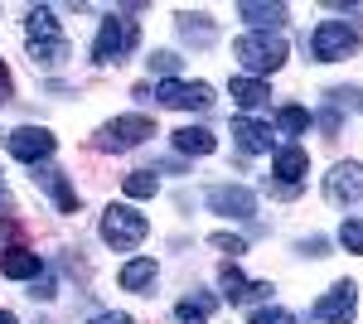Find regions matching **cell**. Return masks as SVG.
<instances>
[{
  "label": "cell",
  "instance_id": "obj_19",
  "mask_svg": "<svg viewBox=\"0 0 363 324\" xmlns=\"http://www.w3.org/2000/svg\"><path fill=\"white\" fill-rule=\"evenodd\" d=\"M213 131H203V126H179L174 131V150L179 155H213Z\"/></svg>",
  "mask_w": 363,
  "mask_h": 324
},
{
  "label": "cell",
  "instance_id": "obj_3",
  "mask_svg": "<svg viewBox=\"0 0 363 324\" xmlns=\"http://www.w3.org/2000/svg\"><path fill=\"white\" fill-rule=\"evenodd\" d=\"M136 39H140L136 20H121V15L102 20L97 39H92V63H121V58L136 49Z\"/></svg>",
  "mask_w": 363,
  "mask_h": 324
},
{
  "label": "cell",
  "instance_id": "obj_4",
  "mask_svg": "<svg viewBox=\"0 0 363 324\" xmlns=\"http://www.w3.org/2000/svg\"><path fill=\"white\" fill-rule=\"evenodd\" d=\"M359 49V29L344 25V20H320L315 34H310V54L320 58V63H339V58H349Z\"/></svg>",
  "mask_w": 363,
  "mask_h": 324
},
{
  "label": "cell",
  "instance_id": "obj_18",
  "mask_svg": "<svg viewBox=\"0 0 363 324\" xmlns=\"http://www.w3.org/2000/svg\"><path fill=\"white\" fill-rule=\"evenodd\" d=\"M213 310H218V300L208 296V291H194V296H184L174 305V324H208Z\"/></svg>",
  "mask_w": 363,
  "mask_h": 324
},
{
  "label": "cell",
  "instance_id": "obj_22",
  "mask_svg": "<svg viewBox=\"0 0 363 324\" xmlns=\"http://www.w3.org/2000/svg\"><path fill=\"white\" fill-rule=\"evenodd\" d=\"M179 34L189 39V44H213L218 39V29L208 15H194V10H179Z\"/></svg>",
  "mask_w": 363,
  "mask_h": 324
},
{
  "label": "cell",
  "instance_id": "obj_23",
  "mask_svg": "<svg viewBox=\"0 0 363 324\" xmlns=\"http://www.w3.org/2000/svg\"><path fill=\"white\" fill-rule=\"evenodd\" d=\"M29 54H34L39 68H58V63L68 58V39L58 34V39H44V44H29Z\"/></svg>",
  "mask_w": 363,
  "mask_h": 324
},
{
  "label": "cell",
  "instance_id": "obj_36",
  "mask_svg": "<svg viewBox=\"0 0 363 324\" xmlns=\"http://www.w3.org/2000/svg\"><path fill=\"white\" fill-rule=\"evenodd\" d=\"M0 73H5V68H0Z\"/></svg>",
  "mask_w": 363,
  "mask_h": 324
},
{
  "label": "cell",
  "instance_id": "obj_5",
  "mask_svg": "<svg viewBox=\"0 0 363 324\" xmlns=\"http://www.w3.org/2000/svg\"><path fill=\"white\" fill-rule=\"evenodd\" d=\"M155 135V121L150 116H140V111H131V116H116V121H107L102 131L92 135V145L97 150H131V145H140V140H150Z\"/></svg>",
  "mask_w": 363,
  "mask_h": 324
},
{
  "label": "cell",
  "instance_id": "obj_1",
  "mask_svg": "<svg viewBox=\"0 0 363 324\" xmlns=\"http://www.w3.org/2000/svg\"><path fill=\"white\" fill-rule=\"evenodd\" d=\"M286 54H291V49H286V39H281V34H257V29H252V34H242V39L233 44V58L247 68L252 78L277 73L281 63H286Z\"/></svg>",
  "mask_w": 363,
  "mask_h": 324
},
{
  "label": "cell",
  "instance_id": "obj_28",
  "mask_svg": "<svg viewBox=\"0 0 363 324\" xmlns=\"http://www.w3.org/2000/svg\"><path fill=\"white\" fill-rule=\"evenodd\" d=\"M339 242L349 247V252H359V257H363V218H349V223L339 228Z\"/></svg>",
  "mask_w": 363,
  "mask_h": 324
},
{
  "label": "cell",
  "instance_id": "obj_11",
  "mask_svg": "<svg viewBox=\"0 0 363 324\" xmlns=\"http://www.w3.org/2000/svg\"><path fill=\"white\" fill-rule=\"evenodd\" d=\"M218 286H223V296L233 300V305H242V300H267V296H272V281H247V276L238 271V262H228V267L218 271Z\"/></svg>",
  "mask_w": 363,
  "mask_h": 324
},
{
  "label": "cell",
  "instance_id": "obj_15",
  "mask_svg": "<svg viewBox=\"0 0 363 324\" xmlns=\"http://www.w3.org/2000/svg\"><path fill=\"white\" fill-rule=\"evenodd\" d=\"M238 15H242L247 25H257V34H277V29L286 25V5H257V0H242Z\"/></svg>",
  "mask_w": 363,
  "mask_h": 324
},
{
  "label": "cell",
  "instance_id": "obj_21",
  "mask_svg": "<svg viewBox=\"0 0 363 324\" xmlns=\"http://www.w3.org/2000/svg\"><path fill=\"white\" fill-rule=\"evenodd\" d=\"M25 34H29V44L58 39V20H54V10H49V5H34V10L25 15Z\"/></svg>",
  "mask_w": 363,
  "mask_h": 324
},
{
  "label": "cell",
  "instance_id": "obj_20",
  "mask_svg": "<svg viewBox=\"0 0 363 324\" xmlns=\"http://www.w3.org/2000/svg\"><path fill=\"white\" fill-rule=\"evenodd\" d=\"M39 252H5L0 257V276H10V281H34L39 276Z\"/></svg>",
  "mask_w": 363,
  "mask_h": 324
},
{
  "label": "cell",
  "instance_id": "obj_13",
  "mask_svg": "<svg viewBox=\"0 0 363 324\" xmlns=\"http://www.w3.org/2000/svg\"><path fill=\"white\" fill-rule=\"evenodd\" d=\"M272 174H277V184L296 189V184L310 174V155L301 150V145H286V150H277V160H272Z\"/></svg>",
  "mask_w": 363,
  "mask_h": 324
},
{
  "label": "cell",
  "instance_id": "obj_33",
  "mask_svg": "<svg viewBox=\"0 0 363 324\" xmlns=\"http://www.w3.org/2000/svg\"><path fill=\"white\" fill-rule=\"evenodd\" d=\"M301 252H306V257H325V238H310V242H301Z\"/></svg>",
  "mask_w": 363,
  "mask_h": 324
},
{
  "label": "cell",
  "instance_id": "obj_34",
  "mask_svg": "<svg viewBox=\"0 0 363 324\" xmlns=\"http://www.w3.org/2000/svg\"><path fill=\"white\" fill-rule=\"evenodd\" d=\"M5 97H10V78L0 73V102H5Z\"/></svg>",
  "mask_w": 363,
  "mask_h": 324
},
{
  "label": "cell",
  "instance_id": "obj_17",
  "mask_svg": "<svg viewBox=\"0 0 363 324\" xmlns=\"http://www.w3.org/2000/svg\"><path fill=\"white\" fill-rule=\"evenodd\" d=\"M228 87H233V102H238L242 111H262V107H272V87H267L262 78H233Z\"/></svg>",
  "mask_w": 363,
  "mask_h": 324
},
{
  "label": "cell",
  "instance_id": "obj_8",
  "mask_svg": "<svg viewBox=\"0 0 363 324\" xmlns=\"http://www.w3.org/2000/svg\"><path fill=\"white\" fill-rule=\"evenodd\" d=\"M203 203H208L213 213H223V218H238V223L257 218V194L242 189V184H213V189L203 194Z\"/></svg>",
  "mask_w": 363,
  "mask_h": 324
},
{
  "label": "cell",
  "instance_id": "obj_6",
  "mask_svg": "<svg viewBox=\"0 0 363 324\" xmlns=\"http://www.w3.org/2000/svg\"><path fill=\"white\" fill-rule=\"evenodd\" d=\"M155 102L160 107H179V111H208L213 107V87L208 82H155Z\"/></svg>",
  "mask_w": 363,
  "mask_h": 324
},
{
  "label": "cell",
  "instance_id": "obj_26",
  "mask_svg": "<svg viewBox=\"0 0 363 324\" xmlns=\"http://www.w3.org/2000/svg\"><path fill=\"white\" fill-rule=\"evenodd\" d=\"M179 63H184L179 54H169V49H155V54H150V73H160V82H169L174 73H179Z\"/></svg>",
  "mask_w": 363,
  "mask_h": 324
},
{
  "label": "cell",
  "instance_id": "obj_2",
  "mask_svg": "<svg viewBox=\"0 0 363 324\" xmlns=\"http://www.w3.org/2000/svg\"><path fill=\"white\" fill-rule=\"evenodd\" d=\"M102 242L116 247V252H131L136 242H145V233H150V223H145V213H136V208H126V203H112L107 213H102Z\"/></svg>",
  "mask_w": 363,
  "mask_h": 324
},
{
  "label": "cell",
  "instance_id": "obj_16",
  "mask_svg": "<svg viewBox=\"0 0 363 324\" xmlns=\"http://www.w3.org/2000/svg\"><path fill=\"white\" fill-rule=\"evenodd\" d=\"M155 276H160V267H155V257H136V262H126V267H121V291H136V296H150Z\"/></svg>",
  "mask_w": 363,
  "mask_h": 324
},
{
  "label": "cell",
  "instance_id": "obj_25",
  "mask_svg": "<svg viewBox=\"0 0 363 324\" xmlns=\"http://www.w3.org/2000/svg\"><path fill=\"white\" fill-rule=\"evenodd\" d=\"M155 189H160L155 169H136V174H126V194H131V199H150Z\"/></svg>",
  "mask_w": 363,
  "mask_h": 324
},
{
  "label": "cell",
  "instance_id": "obj_7",
  "mask_svg": "<svg viewBox=\"0 0 363 324\" xmlns=\"http://www.w3.org/2000/svg\"><path fill=\"white\" fill-rule=\"evenodd\" d=\"M354 315H359V286L354 281H339L315 300V320H325V324H349Z\"/></svg>",
  "mask_w": 363,
  "mask_h": 324
},
{
  "label": "cell",
  "instance_id": "obj_14",
  "mask_svg": "<svg viewBox=\"0 0 363 324\" xmlns=\"http://www.w3.org/2000/svg\"><path fill=\"white\" fill-rule=\"evenodd\" d=\"M34 179H39V184H44L49 194H54V203L63 208V213H78V194L68 189L63 169H54V164H34Z\"/></svg>",
  "mask_w": 363,
  "mask_h": 324
},
{
  "label": "cell",
  "instance_id": "obj_12",
  "mask_svg": "<svg viewBox=\"0 0 363 324\" xmlns=\"http://www.w3.org/2000/svg\"><path fill=\"white\" fill-rule=\"evenodd\" d=\"M233 140L242 155H267L272 150V126L267 121H252V116H238L233 121Z\"/></svg>",
  "mask_w": 363,
  "mask_h": 324
},
{
  "label": "cell",
  "instance_id": "obj_29",
  "mask_svg": "<svg viewBox=\"0 0 363 324\" xmlns=\"http://www.w3.org/2000/svg\"><path fill=\"white\" fill-rule=\"evenodd\" d=\"M208 242L218 247V252H228V257H242V252H247V242H242V238H233V233H213Z\"/></svg>",
  "mask_w": 363,
  "mask_h": 324
},
{
  "label": "cell",
  "instance_id": "obj_31",
  "mask_svg": "<svg viewBox=\"0 0 363 324\" xmlns=\"http://www.w3.org/2000/svg\"><path fill=\"white\" fill-rule=\"evenodd\" d=\"M87 324H131V315L126 310H107V315H92Z\"/></svg>",
  "mask_w": 363,
  "mask_h": 324
},
{
  "label": "cell",
  "instance_id": "obj_24",
  "mask_svg": "<svg viewBox=\"0 0 363 324\" xmlns=\"http://www.w3.org/2000/svg\"><path fill=\"white\" fill-rule=\"evenodd\" d=\"M277 131H281V135L310 131V111H306V107H281V111H277Z\"/></svg>",
  "mask_w": 363,
  "mask_h": 324
},
{
  "label": "cell",
  "instance_id": "obj_10",
  "mask_svg": "<svg viewBox=\"0 0 363 324\" xmlns=\"http://www.w3.org/2000/svg\"><path fill=\"white\" fill-rule=\"evenodd\" d=\"M325 194L335 199V203H359L363 199V164H335L330 174H325Z\"/></svg>",
  "mask_w": 363,
  "mask_h": 324
},
{
  "label": "cell",
  "instance_id": "obj_30",
  "mask_svg": "<svg viewBox=\"0 0 363 324\" xmlns=\"http://www.w3.org/2000/svg\"><path fill=\"white\" fill-rule=\"evenodd\" d=\"M29 296L34 300H54L58 291H54V276H49V271H39V276H34V291H29Z\"/></svg>",
  "mask_w": 363,
  "mask_h": 324
},
{
  "label": "cell",
  "instance_id": "obj_9",
  "mask_svg": "<svg viewBox=\"0 0 363 324\" xmlns=\"http://www.w3.org/2000/svg\"><path fill=\"white\" fill-rule=\"evenodd\" d=\"M10 155L15 160H25V164H44L49 155H54V131H44V126H20V131H10Z\"/></svg>",
  "mask_w": 363,
  "mask_h": 324
},
{
  "label": "cell",
  "instance_id": "obj_35",
  "mask_svg": "<svg viewBox=\"0 0 363 324\" xmlns=\"http://www.w3.org/2000/svg\"><path fill=\"white\" fill-rule=\"evenodd\" d=\"M0 324H20V320H15V315H10V310H0Z\"/></svg>",
  "mask_w": 363,
  "mask_h": 324
},
{
  "label": "cell",
  "instance_id": "obj_32",
  "mask_svg": "<svg viewBox=\"0 0 363 324\" xmlns=\"http://www.w3.org/2000/svg\"><path fill=\"white\" fill-rule=\"evenodd\" d=\"M15 238H20V228H15L10 218H0V252H5V247L15 242Z\"/></svg>",
  "mask_w": 363,
  "mask_h": 324
},
{
  "label": "cell",
  "instance_id": "obj_27",
  "mask_svg": "<svg viewBox=\"0 0 363 324\" xmlns=\"http://www.w3.org/2000/svg\"><path fill=\"white\" fill-rule=\"evenodd\" d=\"M247 324H301L291 310H277V305H262V310H252Z\"/></svg>",
  "mask_w": 363,
  "mask_h": 324
}]
</instances>
